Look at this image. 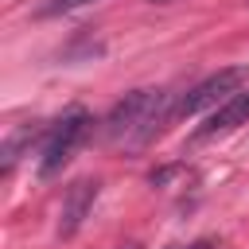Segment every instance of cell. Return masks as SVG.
Segmentation results:
<instances>
[{
	"mask_svg": "<svg viewBox=\"0 0 249 249\" xmlns=\"http://www.w3.org/2000/svg\"><path fill=\"white\" fill-rule=\"evenodd\" d=\"M171 113H175L171 109V93H163V89H132V93H124V101L113 105V113L101 124V136H105L109 148H140L160 132V124Z\"/></svg>",
	"mask_w": 249,
	"mask_h": 249,
	"instance_id": "obj_1",
	"label": "cell"
},
{
	"mask_svg": "<svg viewBox=\"0 0 249 249\" xmlns=\"http://www.w3.org/2000/svg\"><path fill=\"white\" fill-rule=\"evenodd\" d=\"M89 113L86 109H70L62 113L51 128H47V140H43V152H39V175L51 179L54 171H62V163L74 156V148L82 144V136L89 132Z\"/></svg>",
	"mask_w": 249,
	"mask_h": 249,
	"instance_id": "obj_2",
	"label": "cell"
},
{
	"mask_svg": "<svg viewBox=\"0 0 249 249\" xmlns=\"http://www.w3.org/2000/svg\"><path fill=\"white\" fill-rule=\"evenodd\" d=\"M241 82H245V70H241V66H226V70L202 78L195 89L183 93V101L175 105V117H198L202 109H218V105H226L233 93H241Z\"/></svg>",
	"mask_w": 249,
	"mask_h": 249,
	"instance_id": "obj_3",
	"label": "cell"
},
{
	"mask_svg": "<svg viewBox=\"0 0 249 249\" xmlns=\"http://www.w3.org/2000/svg\"><path fill=\"white\" fill-rule=\"evenodd\" d=\"M93 198H97V179H78V183H70V187H66L62 218H58V233H62V237H70V233L82 226V218L89 214Z\"/></svg>",
	"mask_w": 249,
	"mask_h": 249,
	"instance_id": "obj_4",
	"label": "cell"
},
{
	"mask_svg": "<svg viewBox=\"0 0 249 249\" xmlns=\"http://www.w3.org/2000/svg\"><path fill=\"white\" fill-rule=\"evenodd\" d=\"M245 121H249V89H241V93H233L226 105H218V109L206 117V124L198 128V136H218V132H230V128L245 124Z\"/></svg>",
	"mask_w": 249,
	"mask_h": 249,
	"instance_id": "obj_5",
	"label": "cell"
},
{
	"mask_svg": "<svg viewBox=\"0 0 249 249\" xmlns=\"http://www.w3.org/2000/svg\"><path fill=\"white\" fill-rule=\"evenodd\" d=\"M35 136H39V128H35V124H19V128H16V132L4 140V152H0V156H4V160H0V171H4V175L16 167V160H19L23 144H31Z\"/></svg>",
	"mask_w": 249,
	"mask_h": 249,
	"instance_id": "obj_6",
	"label": "cell"
},
{
	"mask_svg": "<svg viewBox=\"0 0 249 249\" xmlns=\"http://www.w3.org/2000/svg\"><path fill=\"white\" fill-rule=\"evenodd\" d=\"M82 4H93V0H54V4H47L43 12H47V16H54V12H70V8H82Z\"/></svg>",
	"mask_w": 249,
	"mask_h": 249,
	"instance_id": "obj_7",
	"label": "cell"
},
{
	"mask_svg": "<svg viewBox=\"0 0 249 249\" xmlns=\"http://www.w3.org/2000/svg\"><path fill=\"white\" fill-rule=\"evenodd\" d=\"M152 4H167V0H152Z\"/></svg>",
	"mask_w": 249,
	"mask_h": 249,
	"instance_id": "obj_8",
	"label": "cell"
},
{
	"mask_svg": "<svg viewBox=\"0 0 249 249\" xmlns=\"http://www.w3.org/2000/svg\"><path fill=\"white\" fill-rule=\"evenodd\" d=\"M167 249H175V245H167Z\"/></svg>",
	"mask_w": 249,
	"mask_h": 249,
	"instance_id": "obj_9",
	"label": "cell"
}]
</instances>
